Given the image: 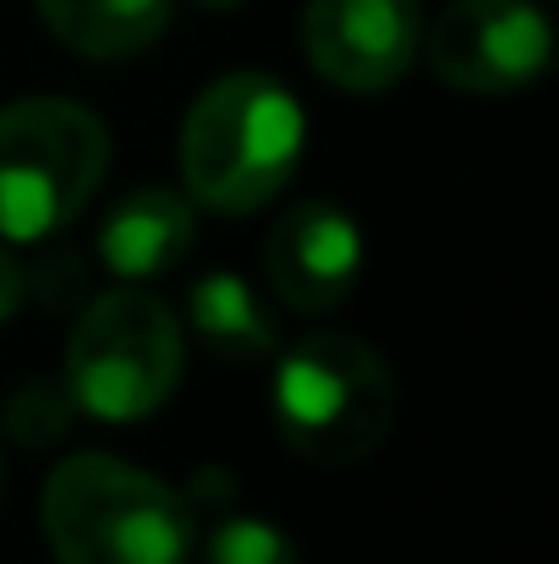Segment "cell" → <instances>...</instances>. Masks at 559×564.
<instances>
[{
  "mask_svg": "<svg viewBox=\"0 0 559 564\" xmlns=\"http://www.w3.org/2000/svg\"><path fill=\"white\" fill-rule=\"evenodd\" d=\"M264 269H269V285L280 291L286 307L330 313L352 296V285L363 274V230L330 197L291 203L269 230Z\"/></svg>",
  "mask_w": 559,
  "mask_h": 564,
  "instance_id": "obj_8",
  "label": "cell"
},
{
  "mask_svg": "<svg viewBox=\"0 0 559 564\" xmlns=\"http://www.w3.org/2000/svg\"><path fill=\"white\" fill-rule=\"evenodd\" d=\"M208 564H302L297 543L252 516H230L208 532Z\"/></svg>",
  "mask_w": 559,
  "mask_h": 564,
  "instance_id": "obj_13",
  "label": "cell"
},
{
  "mask_svg": "<svg viewBox=\"0 0 559 564\" xmlns=\"http://www.w3.org/2000/svg\"><path fill=\"white\" fill-rule=\"evenodd\" d=\"M192 6H203V11H230V6H241V0H192Z\"/></svg>",
  "mask_w": 559,
  "mask_h": 564,
  "instance_id": "obj_15",
  "label": "cell"
},
{
  "mask_svg": "<svg viewBox=\"0 0 559 564\" xmlns=\"http://www.w3.org/2000/svg\"><path fill=\"white\" fill-rule=\"evenodd\" d=\"M22 302H28V269L0 247V324H6V318H17V307H22Z\"/></svg>",
  "mask_w": 559,
  "mask_h": 564,
  "instance_id": "obj_14",
  "label": "cell"
},
{
  "mask_svg": "<svg viewBox=\"0 0 559 564\" xmlns=\"http://www.w3.org/2000/svg\"><path fill=\"white\" fill-rule=\"evenodd\" d=\"M33 11L83 61L143 55L171 28V0H33Z\"/></svg>",
  "mask_w": 559,
  "mask_h": 564,
  "instance_id": "obj_10",
  "label": "cell"
},
{
  "mask_svg": "<svg viewBox=\"0 0 559 564\" xmlns=\"http://www.w3.org/2000/svg\"><path fill=\"white\" fill-rule=\"evenodd\" d=\"M275 422L308 466H357L395 422L389 362L341 329L302 335L291 351H280Z\"/></svg>",
  "mask_w": 559,
  "mask_h": 564,
  "instance_id": "obj_3",
  "label": "cell"
},
{
  "mask_svg": "<svg viewBox=\"0 0 559 564\" xmlns=\"http://www.w3.org/2000/svg\"><path fill=\"white\" fill-rule=\"evenodd\" d=\"M192 236H197L192 197L171 187H143V192H132V197H121L105 214L99 258L121 280H154V274H165V269L182 263Z\"/></svg>",
  "mask_w": 559,
  "mask_h": 564,
  "instance_id": "obj_9",
  "label": "cell"
},
{
  "mask_svg": "<svg viewBox=\"0 0 559 564\" xmlns=\"http://www.w3.org/2000/svg\"><path fill=\"white\" fill-rule=\"evenodd\" d=\"M302 44L324 83L346 94H384L422 55V6L417 0H308Z\"/></svg>",
  "mask_w": 559,
  "mask_h": 564,
  "instance_id": "obj_7",
  "label": "cell"
},
{
  "mask_svg": "<svg viewBox=\"0 0 559 564\" xmlns=\"http://www.w3.org/2000/svg\"><path fill=\"white\" fill-rule=\"evenodd\" d=\"M72 422H77V400H72L66 378H28V383L6 400V433H11L22 449L55 444Z\"/></svg>",
  "mask_w": 559,
  "mask_h": 564,
  "instance_id": "obj_12",
  "label": "cell"
},
{
  "mask_svg": "<svg viewBox=\"0 0 559 564\" xmlns=\"http://www.w3.org/2000/svg\"><path fill=\"white\" fill-rule=\"evenodd\" d=\"M182 362V324L165 307V296L143 285H121V291H99L83 307L66 340L61 378L77 411L99 422H143L176 394Z\"/></svg>",
  "mask_w": 559,
  "mask_h": 564,
  "instance_id": "obj_5",
  "label": "cell"
},
{
  "mask_svg": "<svg viewBox=\"0 0 559 564\" xmlns=\"http://www.w3.org/2000/svg\"><path fill=\"white\" fill-rule=\"evenodd\" d=\"M302 105L264 72L208 83L182 127L186 197L208 214H252L280 197L302 160Z\"/></svg>",
  "mask_w": 559,
  "mask_h": 564,
  "instance_id": "obj_1",
  "label": "cell"
},
{
  "mask_svg": "<svg viewBox=\"0 0 559 564\" xmlns=\"http://www.w3.org/2000/svg\"><path fill=\"white\" fill-rule=\"evenodd\" d=\"M186 313H192V335L208 351H219V357H269L280 346L275 318L264 313V302L247 291L241 274H225V269L219 274H203L192 285Z\"/></svg>",
  "mask_w": 559,
  "mask_h": 564,
  "instance_id": "obj_11",
  "label": "cell"
},
{
  "mask_svg": "<svg viewBox=\"0 0 559 564\" xmlns=\"http://www.w3.org/2000/svg\"><path fill=\"white\" fill-rule=\"evenodd\" d=\"M422 50L461 94H516L549 66V17L533 0H450L422 28Z\"/></svg>",
  "mask_w": 559,
  "mask_h": 564,
  "instance_id": "obj_6",
  "label": "cell"
},
{
  "mask_svg": "<svg viewBox=\"0 0 559 564\" xmlns=\"http://www.w3.org/2000/svg\"><path fill=\"white\" fill-rule=\"evenodd\" d=\"M55 564H186L192 505L182 488L116 455H72L44 482Z\"/></svg>",
  "mask_w": 559,
  "mask_h": 564,
  "instance_id": "obj_2",
  "label": "cell"
},
{
  "mask_svg": "<svg viewBox=\"0 0 559 564\" xmlns=\"http://www.w3.org/2000/svg\"><path fill=\"white\" fill-rule=\"evenodd\" d=\"M110 171V127L77 99L0 105V236L44 241L72 225Z\"/></svg>",
  "mask_w": 559,
  "mask_h": 564,
  "instance_id": "obj_4",
  "label": "cell"
}]
</instances>
